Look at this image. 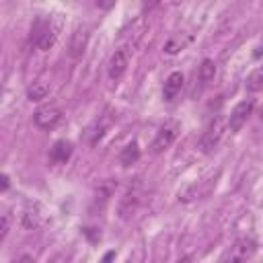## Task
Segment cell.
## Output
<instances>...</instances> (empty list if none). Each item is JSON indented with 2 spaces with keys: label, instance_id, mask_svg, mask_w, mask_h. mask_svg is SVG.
I'll use <instances>...</instances> for the list:
<instances>
[{
  "label": "cell",
  "instance_id": "obj_23",
  "mask_svg": "<svg viewBox=\"0 0 263 263\" xmlns=\"http://www.w3.org/2000/svg\"><path fill=\"white\" fill-rule=\"evenodd\" d=\"M177 263H189V257H183L181 261H177Z\"/></svg>",
  "mask_w": 263,
  "mask_h": 263
},
{
  "label": "cell",
  "instance_id": "obj_1",
  "mask_svg": "<svg viewBox=\"0 0 263 263\" xmlns=\"http://www.w3.org/2000/svg\"><path fill=\"white\" fill-rule=\"evenodd\" d=\"M60 35V25H53L51 18H45V16H37L33 27H31V41L33 45H37L39 49H49L53 47L55 39Z\"/></svg>",
  "mask_w": 263,
  "mask_h": 263
},
{
  "label": "cell",
  "instance_id": "obj_7",
  "mask_svg": "<svg viewBox=\"0 0 263 263\" xmlns=\"http://www.w3.org/2000/svg\"><path fill=\"white\" fill-rule=\"evenodd\" d=\"M33 121L41 129H53L62 121V111L58 105H43L33 113Z\"/></svg>",
  "mask_w": 263,
  "mask_h": 263
},
{
  "label": "cell",
  "instance_id": "obj_17",
  "mask_svg": "<svg viewBox=\"0 0 263 263\" xmlns=\"http://www.w3.org/2000/svg\"><path fill=\"white\" fill-rule=\"evenodd\" d=\"M245 88L249 92H261L263 90V66L253 70L249 76H247V82H245Z\"/></svg>",
  "mask_w": 263,
  "mask_h": 263
},
{
  "label": "cell",
  "instance_id": "obj_2",
  "mask_svg": "<svg viewBox=\"0 0 263 263\" xmlns=\"http://www.w3.org/2000/svg\"><path fill=\"white\" fill-rule=\"evenodd\" d=\"M140 199H142V183L140 179H134V183H129V187L125 189L123 197L119 199V205H117V212H119V218L121 220H129L138 205H140Z\"/></svg>",
  "mask_w": 263,
  "mask_h": 263
},
{
  "label": "cell",
  "instance_id": "obj_5",
  "mask_svg": "<svg viewBox=\"0 0 263 263\" xmlns=\"http://www.w3.org/2000/svg\"><path fill=\"white\" fill-rule=\"evenodd\" d=\"M255 240L251 238V236H240L232 247H230V251L224 255V259H222V263H247L251 257H253V253H255Z\"/></svg>",
  "mask_w": 263,
  "mask_h": 263
},
{
  "label": "cell",
  "instance_id": "obj_22",
  "mask_svg": "<svg viewBox=\"0 0 263 263\" xmlns=\"http://www.w3.org/2000/svg\"><path fill=\"white\" fill-rule=\"evenodd\" d=\"M253 55H255V58H261V55H263V41H261V45L257 47V51H255Z\"/></svg>",
  "mask_w": 263,
  "mask_h": 263
},
{
  "label": "cell",
  "instance_id": "obj_4",
  "mask_svg": "<svg viewBox=\"0 0 263 263\" xmlns=\"http://www.w3.org/2000/svg\"><path fill=\"white\" fill-rule=\"evenodd\" d=\"M179 132H181L179 121H175V119L164 121V123L160 125V129L156 132V138H154V142H152V152H154V154L164 152V150H166V148L177 140Z\"/></svg>",
  "mask_w": 263,
  "mask_h": 263
},
{
  "label": "cell",
  "instance_id": "obj_20",
  "mask_svg": "<svg viewBox=\"0 0 263 263\" xmlns=\"http://www.w3.org/2000/svg\"><path fill=\"white\" fill-rule=\"evenodd\" d=\"M113 257H115V251H107V253H105V257L101 259V263H111V261H113Z\"/></svg>",
  "mask_w": 263,
  "mask_h": 263
},
{
  "label": "cell",
  "instance_id": "obj_9",
  "mask_svg": "<svg viewBox=\"0 0 263 263\" xmlns=\"http://www.w3.org/2000/svg\"><path fill=\"white\" fill-rule=\"evenodd\" d=\"M88 37H90V29L88 25H80L74 29L72 37H70V47H68V53L72 58H80L88 45Z\"/></svg>",
  "mask_w": 263,
  "mask_h": 263
},
{
  "label": "cell",
  "instance_id": "obj_16",
  "mask_svg": "<svg viewBox=\"0 0 263 263\" xmlns=\"http://www.w3.org/2000/svg\"><path fill=\"white\" fill-rule=\"evenodd\" d=\"M49 95V84L45 80H37L27 88V99L29 101H43Z\"/></svg>",
  "mask_w": 263,
  "mask_h": 263
},
{
  "label": "cell",
  "instance_id": "obj_6",
  "mask_svg": "<svg viewBox=\"0 0 263 263\" xmlns=\"http://www.w3.org/2000/svg\"><path fill=\"white\" fill-rule=\"evenodd\" d=\"M129 58H132L129 47H117L113 51V55L109 60V66H107V74H109L111 80H119L125 74V70L129 66Z\"/></svg>",
  "mask_w": 263,
  "mask_h": 263
},
{
  "label": "cell",
  "instance_id": "obj_8",
  "mask_svg": "<svg viewBox=\"0 0 263 263\" xmlns=\"http://www.w3.org/2000/svg\"><path fill=\"white\" fill-rule=\"evenodd\" d=\"M253 107H255L253 99H245V101L236 103L234 109L230 111V117L226 119V121H228V129H230V132H238V129L247 123L249 115L253 113Z\"/></svg>",
  "mask_w": 263,
  "mask_h": 263
},
{
  "label": "cell",
  "instance_id": "obj_18",
  "mask_svg": "<svg viewBox=\"0 0 263 263\" xmlns=\"http://www.w3.org/2000/svg\"><path fill=\"white\" fill-rule=\"evenodd\" d=\"M2 238H6L8 236V230H10V212L8 210H4L2 212Z\"/></svg>",
  "mask_w": 263,
  "mask_h": 263
},
{
  "label": "cell",
  "instance_id": "obj_15",
  "mask_svg": "<svg viewBox=\"0 0 263 263\" xmlns=\"http://www.w3.org/2000/svg\"><path fill=\"white\" fill-rule=\"evenodd\" d=\"M214 76H216V64H214V60L205 58L199 66V72H197V78H199L201 86H208L214 80Z\"/></svg>",
  "mask_w": 263,
  "mask_h": 263
},
{
  "label": "cell",
  "instance_id": "obj_10",
  "mask_svg": "<svg viewBox=\"0 0 263 263\" xmlns=\"http://www.w3.org/2000/svg\"><path fill=\"white\" fill-rule=\"evenodd\" d=\"M183 82H185V78L181 72H171L164 80V86H162V99L166 103H173L179 97V92L183 90Z\"/></svg>",
  "mask_w": 263,
  "mask_h": 263
},
{
  "label": "cell",
  "instance_id": "obj_3",
  "mask_svg": "<svg viewBox=\"0 0 263 263\" xmlns=\"http://www.w3.org/2000/svg\"><path fill=\"white\" fill-rule=\"evenodd\" d=\"M228 129V121L222 117V115H216L210 123H208V127H205V132H203V136H201V142H199V146H201V150L208 154V152H212L216 146H218V142L222 140V136H224V132Z\"/></svg>",
  "mask_w": 263,
  "mask_h": 263
},
{
  "label": "cell",
  "instance_id": "obj_13",
  "mask_svg": "<svg viewBox=\"0 0 263 263\" xmlns=\"http://www.w3.org/2000/svg\"><path fill=\"white\" fill-rule=\"evenodd\" d=\"M41 224H43V216H41L39 205H37V203H29L27 210H25V214H23V226H25L27 230H35V228H39Z\"/></svg>",
  "mask_w": 263,
  "mask_h": 263
},
{
  "label": "cell",
  "instance_id": "obj_12",
  "mask_svg": "<svg viewBox=\"0 0 263 263\" xmlns=\"http://www.w3.org/2000/svg\"><path fill=\"white\" fill-rule=\"evenodd\" d=\"M72 150H74V146H72L70 140H58V142L51 146V150H49V158H51V162H55V164H64V162L72 156Z\"/></svg>",
  "mask_w": 263,
  "mask_h": 263
},
{
  "label": "cell",
  "instance_id": "obj_24",
  "mask_svg": "<svg viewBox=\"0 0 263 263\" xmlns=\"http://www.w3.org/2000/svg\"><path fill=\"white\" fill-rule=\"evenodd\" d=\"M261 119H263V107H261Z\"/></svg>",
  "mask_w": 263,
  "mask_h": 263
},
{
  "label": "cell",
  "instance_id": "obj_21",
  "mask_svg": "<svg viewBox=\"0 0 263 263\" xmlns=\"http://www.w3.org/2000/svg\"><path fill=\"white\" fill-rule=\"evenodd\" d=\"M8 189V175H2V191Z\"/></svg>",
  "mask_w": 263,
  "mask_h": 263
},
{
  "label": "cell",
  "instance_id": "obj_14",
  "mask_svg": "<svg viewBox=\"0 0 263 263\" xmlns=\"http://www.w3.org/2000/svg\"><path fill=\"white\" fill-rule=\"evenodd\" d=\"M140 158V146L138 142H129L121 152H119V164L121 166H132Z\"/></svg>",
  "mask_w": 263,
  "mask_h": 263
},
{
  "label": "cell",
  "instance_id": "obj_11",
  "mask_svg": "<svg viewBox=\"0 0 263 263\" xmlns=\"http://www.w3.org/2000/svg\"><path fill=\"white\" fill-rule=\"evenodd\" d=\"M111 121H113V117L109 115V113H105V115H101L92 125H88L86 127V132H84V138H86V142L92 146V144H97L101 138H103V134L107 132V127L111 125Z\"/></svg>",
  "mask_w": 263,
  "mask_h": 263
},
{
  "label": "cell",
  "instance_id": "obj_19",
  "mask_svg": "<svg viewBox=\"0 0 263 263\" xmlns=\"http://www.w3.org/2000/svg\"><path fill=\"white\" fill-rule=\"evenodd\" d=\"M12 263H35V259L31 257V255H21L18 259H14Z\"/></svg>",
  "mask_w": 263,
  "mask_h": 263
}]
</instances>
